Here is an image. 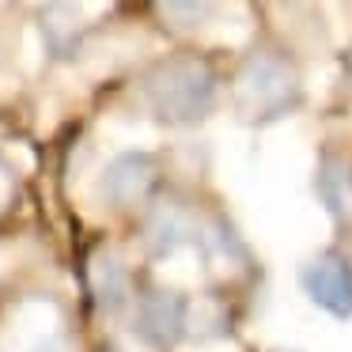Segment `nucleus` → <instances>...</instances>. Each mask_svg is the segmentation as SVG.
<instances>
[{
	"label": "nucleus",
	"mask_w": 352,
	"mask_h": 352,
	"mask_svg": "<svg viewBox=\"0 0 352 352\" xmlns=\"http://www.w3.org/2000/svg\"><path fill=\"white\" fill-rule=\"evenodd\" d=\"M148 99L167 122H197L216 99V80L201 61H170L148 80Z\"/></svg>",
	"instance_id": "1"
},
{
	"label": "nucleus",
	"mask_w": 352,
	"mask_h": 352,
	"mask_svg": "<svg viewBox=\"0 0 352 352\" xmlns=\"http://www.w3.org/2000/svg\"><path fill=\"white\" fill-rule=\"evenodd\" d=\"M239 99L258 114H280L296 99V72L280 57H254L239 76Z\"/></svg>",
	"instance_id": "2"
},
{
	"label": "nucleus",
	"mask_w": 352,
	"mask_h": 352,
	"mask_svg": "<svg viewBox=\"0 0 352 352\" xmlns=\"http://www.w3.org/2000/svg\"><path fill=\"white\" fill-rule=\"evenodd\" d=\"M303 292L322 307V311L337 314V318H349L352 314V265L337 254H322L311 258L299 273Z\"/></svg>",
	"instance_id": "3"
},
{
	"label": "nucleus",
	"mask_w": 352,
	"mask_h": 352,
	"mask_svg": "<svg viewBox=\"0 0 352 352\" xmlns=\"http://www.w3.org/2000/svg\"><path fill=\"white\" fill-rule=\"evenodd\" d=\"M152 182H155V163L140 152L118 155L107 167V175H102V190H107V197L114 201V205H133V201H140L152 190Z\"/></svg>",
	"instance_id": "4"
},
{
	"label": "nucleus",
	"mask_w": 352,
	"mask_h": 352,
	"mask_svg": "<svg viewBox=\"0 0 352 352\" xmlns=\"http://www.w3.org/2000/svg\"><path fill=\"white\" fill-rule=\"evenodd\" d=\"M137 329L152 344H170L186 329V303L175 292H148L137 311Z\"/></svg>",
	"instance_id": "5"
},
{
	"label": "nucleus",
	"mask_w": 352,
	"mask_h": 352,
	"mask_svg": "<svg viewBox=\"0 0 352 352\" xmlns=\"http://www.w3.org/2000/svg\"><path fill=\"white\" fill-rule=\"evenodd\" d=\"M318 197L333 220H352V175L341 160L318 163Z\"/></svg>",
	"instance_id": "6"
},
{
	"label": "nucleus",
	"mask_w": 352,
	"mask_h": 352,
	"mask_svg": "<svg viewBox=\"0 0 352 352\" xmlns=\"http://www.w3.org/2000/svg\"><path fill=\"white\" fill-rule=\"evenodd\" d=\"M91 292L102 311H118L129 299V273L114 254H99L91 265Z\"/></svg>",
	"instance_id": "7"
},
{
	"label": "nucleus",
	"mask_w": 352,
	"mask_h": 352,
	"mask_svg": "<svg viewBox=\"0 0 352 352\" xmlns=\"http://www.w3.org/2000/svg\"><path fill=\"white\" fill-rule=\"evenodd\" d=\"M190 235H193V220L182 212V208H175V205L155 208L152 220H148V246H152V254H170L175 246H182Z\"/></svg>",
	"instance_id": "8"
}]
</instances>
